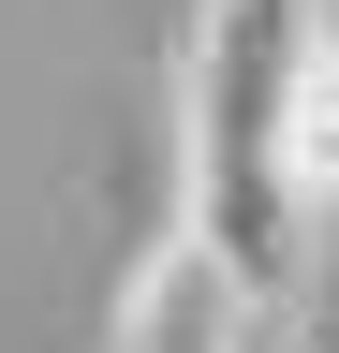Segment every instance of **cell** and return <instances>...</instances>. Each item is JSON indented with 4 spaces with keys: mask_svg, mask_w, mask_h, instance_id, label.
Instances as JSON below:
<instances>
[{
    "mask_svg": "<svg viewBox=\"0 0 339 353\" xmlns=\"http://www.w3.org/2000/svg\"><path fill=\"white\" fill-rule=\"evenodd\" d=\"M280 74H295V0H222L206 15V132H192V221L222 236L251 280H280Z\"/></svg>",
    "mask_w": 339,
    "mask_h": 353,
    "instance_id": "6da1fadb",
    "label": "cell"
},
{
    "mask_svg": "<svg viewBox=\"0 0 339 353\" xmlns=\"http://www.w3.org/2000/svg\"><path fill=\"white\" fill-rule=\"evenodd\" d=\"M251 309H266V280H251L206 221H177V236L133 250V280H118V353H236Z\"/></svg>",
    "mask_w": 339,
    "mask_h": 353,
    "instance_id": "7a4b0ae2",
    "label": "cell"
},
{
    "mask_svg": "<svg viewBox=\"0 0 339 353\" xmlns=\"http://www.w3.org/2000/svg\"><path fill=\"white\" fill-rule=\"evenodd\" d=\"M280 176L295 206H339V44H295L280 74Z\"/></svg>",
    "mask_w": 339,
    "mask_h": 353,
    "instance_id": "3957f363",
    "label": "cell"
}]
</instances>
